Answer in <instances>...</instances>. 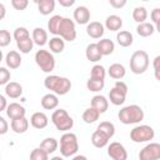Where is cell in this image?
<instances>
[{
    "mask_svg": "<svg viewBox=\"0 0 160 160\" xmlns=\"http://www.w3.org/2000/svg\"><path fill=\"white\" fill-rule=\"evenodd\" d=\"M2 58H4V55H2V51L0 50V62L2 61Z\"/></svg>",
    "mask_w": 160,
    "mask_h": 160,
    "instance_id": "cell-53",
    "label": "cell"
},
{
    "mask_svg": "<svg viewBox=\"0 0 160 160\" xmlns=\"http://www.w3.org/2000/svg\"><path fill=\"white\" fill-rule=\"evenodd\" d=\"M160 56L158 55L155 59H154V71H155V78L156 80H160V75H159V71H160Z\"/></svg>",
    "mask_w": 160,
    "mask_h": 160,
    "instance_id": "cell-47",
    "label": "cell"
},
{
    "mask_svg": "<svg viewBox=\"0 0 160 160\" xmlns=\"http://www.w3.org/2000/svg\"><path fill=\"white\" fill-rule=\"evenodd\" d=\"M74 160H80V159H82V160H85L86 159V156H82V155H74V156H71Z\"/></svg>",
    "mask_w": 160,
    "mask_h": 160,
    "instance_id": "cell-52",
    "label": "cell"
},
{
    "mask_svg": "<svg viewBox=\"0 0 160 160\" xmlns=\"http://www.w3.org/2000/svg\"><path fill=\"white\" fill-rule=\"evenodd\" d=\"M155 136V130L149 125H138L130 131V139L136 142H148Z\"/></svg>",
    "mask_w": 160,
    "mask_h": 160,
    "instance_id": "cell-7",
    "label": "cell"
},
{
    "mask_svg": "<svg viewBox=\"0 0 160 160\" xmlns=\"http://www.w3.org/2000/svg\"><path fill=\"white\" fill-rule=\"evenodd\" d=\"M105 76H106V70L102 65L100 64H96L91 68V71H90V78L91 79H98V80H105Z\"/></svg>",
    "mask_w": 160,
    "mask_h": 160,
    "instance_id": "cell-37",
    "label": "cell"
},
{
    "mask_svg": "<svg viewBox=\"0 0 160 160\" xmlns=\"http://www.w3.org/2000/svg\"><path fill=\"white\" fill-rule=\"evenodd\" d=\"M104 26L110 31H119L122 26V19L118 15H109L105 20Z\"/></svg>",
    "mask_w": 160,
    "mask_h": 160,
    "instance_id": "cell-26",
    "label": "cell"
},
{
    "mask_svg": "<svg viewBox=\"0 0 160 160\" xmlns=\"http://www.w3.org/2000/svg\"><path fill=\"white\" fill-rule=\"evenodd\" d=\"M12 39V35L8 31V30H0V48H5L8 45H10Z\"/></svg>",
    "mask_w": 160,
    "mask_h": 160,
    "instance_id": "cell-41",
    "label": "cell"
},
{
    "mask_svg": "<svg viewBox=\"0 0 160 160\" xmlns=\"http://www.w3.org/2000/svg\"><path fill=\"white\" fill-rule=\"evenodd\" d=\"M116 41L120 46L122 48H129L132 45L134 42V36L130 31H126V30H122V31H119L116 34Z\"/></svg>",
    "mask_w": 160,
    "mask_h": 160,
    "instance_id": "cell-27",
    "label": "cell"
},
{
    "mask_svg": "<svg viewBox=\"0 0 160 160\" xmlns=\"http://www.w3.org/2000/svg\"><path fill=\"white\" fill-rule=\"evenodd\" d=\"M30 124H31L32 128L41 130V129H45V128L48 126V124H49V118L46 116L45 112L36 111V112H34V114L31 115V118H30Z\"/></svg>",
    "mask_w": 160,
    "mask_h": 160,
    "instance_id": "cell-12",
    "label": "cell"
},
{
    "mask_svg": "<svg viewBox=\"0 0 160 160\" xmlns=\"http://www.w3.org/2000/svg\"><path fill=\"white\" fill-rule=\"evenodd\" d=\"M5 94L11 99H18L22 95V86L16 81H9L5 85Z\"/></svg>",
    "mask_w": 160,
    "mask_h": 160,
    "instance_id": "cell-17",
    "label": "cell"
},
{
    "mask_svg": "<svg viewBox=\"0 0 160 160\" xmlns=\"http://www.w3.org/2000/svg\"><path fill=\"white\" fill-rule=\"evenodd\" d=\"M8 131H9V124H8V121L2 116H0V135H5Z\"/></svg>",
    "mask_w": 160,
    "mask_h": 160,
    "instance_id": "cell-45",
    "label": "cell"
},
{
    "mask_svg": "<svg viewBox=\"0 0 160 160\" xmlns=\"http://www.w3.org/2000/svg\"><path fill=\"white\" fill-rule=\"evenodd\" d=\"M76 0H58V2L62 6V8H71L75 4Z\"/></svg>",
    "mask_w": 160,
    "mask_h": 160,
    "instance_id": "cell-49",
    "label": "cell"
},
{
    "mask_svg": "<svg viewBox=\"0 0 160 160\" xmlns=\"http://www.w3.org/2000/svg\"><path fill=\"white\" fill-rule=\"evenodd\" d=\"M51 122L59 131H69L74 126V120L68 114L66 110L64 109H58L52 112L51 115Z\"/></svg>",
    "mask_w": 160,
    "mask_h": 160,
    "instance_id": "cell-5",
    "label": "cell"
},
{
    "mask_svg": "<svg viewBox=\"0 0 160 160\" xmlns=\"http://www.w3.org/2000/svg\"><path fill=\"white\" fill-rule=\"evenodd\" d=\"M30 36V32H29V30L26 29V28H24V26H19V28H16L15 30H14V34H12V38L18 41V40H22V39H25V38H29Z\"/></svg>",
    "mask_w": 160,
    "mask_h": 160,
    "instance_id": "cell-40",
    "label": "cell"
},
{
    "mask_svg": "<svg viewBox=\"0 0 160 160\" xmlns=\"http://www.w3.org/2000/svg\"><path fill=\"white\" fill-rule=\"evenodd\" d=\"M82 120H84V122H86V124H94L95 121H98L99 120V118H100V112L95 109V108H92V106H90V108H88L84 112H82Z\"/></svg>",
    "mask_w": 160,
    "mask_h": 160,
    "instance_id": "cell-31",
    "label": "cell"
},
{
    "mask_svg": "<svg viewBox=\"0 0 160 160\" xmlns=\"http://www.w3.org/2000/svg\"><path fill=\"white\" fill-rule=\"evenodd\" d=\"M62 18L64 16H61V15H54L50 18V20L48 21V30L50 31V34L58 35V29H59V25H60Z\"/></svg>",
    "mask_w": 160,
    "mask_h": 160,
    "instance_id": "cell-34",
    "label": "cell"
},
{
    "mask_svg": "<svg viewBox=\"0 0 160 160\" xmlns=\"http://www.w3.org/2000/svg\"><path fill=\"white\" fill-rule=\"evenodd\" d=\"M109 2L114 9H122L126 5L128 0H109Z\"/></svg>",
    "mask_w": 160,
    "mask_h": 160,
    "instance_id": "cell-46",
    "label": "cell"
},
{
    "mask_svg": "<svg viewBox=\"0 0 160 160\" xmlns=\"http://www.w3.org/2000/svg\"><path fill=\"white\" fill-rule=\"evenodd\" d=\"M74 20L75 22H78L79 25H85L90 21V10L81 5V6H78L75 10H74Z\"/></svg>",
    "mask_w": 160,
    "mask_h": 160,
    "instance_id": "cell-14",
    "label": "cell"
},
{
    "mask_svg": "<svg viewBox=\"0 0 160 160\" xmlns=\"http://www.w3.org/2000/svg\"><path fill=\"white\" fill-rule=\"evenodd\" d=\"M150 18H151V24L155 26L156 31H160V9L155 8L151 12H150Z\"/></svg>",
    "mask_w": 160,
    "mask_h": 160,
    "instance_id": "cell-42",
    "label": "cell"
},
{
    "mask_svg": "<svg viewBox=\"0 0 160 160\" xmlns=\"http://www.w3.org/2000/svg\"><path fill=\"white\" fill-rule=\"evenodd\" d=\"M35 62L44 72H51L55 69V58L51 51L38 50L35 52Z\"/></svg>",
    "mask_w": 160,
    "mask_h": 160,
    "instance_id": "cell-6",
    "label": "cell"
},
{
    "mask_svg": "<svg viewBox=\"0 0 160 160\" xmlns=\"http://www.w3.org/2000/svg\"><path fill=\"white\" fill-rule=\"evenodd\" d=\"M96 44H98V48H99L100 52L102 54V56L111 55L114 52V50H115V44L110 39H101Z\"/></svg>",
    "mask_w": 160,
    "mask_h": 160,
    "instance_id": "cell-28",
    "label": "cell"
},
{
    "mask_svg": "<svg viewBox=\"0 0 160 160\" xmlns=\"http://www.w3.org/2000/svg\"><path fill=\"white\" fill-rule=\"evenodd\" d=\"M58 146H59V142H58V140L54 139V138H46V139H44V140L40 142V148H41L44 151H46L49 155H50V154H54V152L58 150Z\"/></svg>",
    "mask_w": 160,
    "mask_h": 160,
    "instance_id": "cell-30",
    "label": "cell"
},
{
    "mask_svg": "<svg viewBox=\"0 0 160 160\" xmlns=\"http://www.w3.org/2000/svg\"><path fill=\"white\" fill-rule=\"evenodd\" d=\"M118 118L120 122L124 125H130V124H139L140 121L144 120V110L139 105H128L124 106L119 110Z\"/></svg>",
    "mask_w": 160,
    "mask_h": 160,
    "instance_id": "cell-2",
    "label": "cell"
},
{
    "mask_svg": "<svg viewBox=\"0 0 160 160\" xmlns=\"http://www.w3.org/2000/svg\"><path fill=\"white\" fill-rule=\"evenodd\" d=\"M105 32V26L99 21H91L86 24V34L92 39H100L102 38Z\"/></svg>",
    "mask_w": 160,
    "mask_h": 160,
    "instance_id": "cell-11",
    "label": "cell"
},
{
    "mask_svg": "<svg viewBox=\"0 0 160 160\" xmlns=\"http://www.w3.org/2000/svg\"><path fill=\"white\" fill-rule=\"evenodd\" d=\"M11 5L15 10H19V11H22L28 8L29 5V0H11Z\"/></svg>",
    "mask_w": 160,
    "mask_h": 160,
    "instance_id": "cell-44",
    "label": "cell"
},
{
    "mask_svg": "<svg viewBox=\"0 0 160 160\" xmlns=\"http://www.w3.org/2000/svg\"><path fill=\"white\" fill-rule=\"evenodd\" d=\"M48 44H49V49L52 54H60L65 49V40L58 35H54V38H51L48 41Z\"/></svg>",
    "mask_w": 160,
    "mask_h": 160,
    "instance_id": "cell-21",
    "label": "cell"
},
{
    "mask_svg": "<svg viewBox=\"0 0 160 160\" xmlns=\"http://www.w3.org/2000/svg\"><path fill=\"white\" fill-rule=\"evenodd\" d=\"M114 86H115V88H118V89H120V90H122L124 92H126V94H128V90H129V89H128V85H126L124 81L118 80V81L115 82V85H114Z\"/></svg>",
    "mask_w": 160,
    "mask_h": 160,
    "instance_id": "cell-48",
    "label": "cell"
},
{
    "mask_svg": "<svg viewBox=\"0 0 160 160\" xmlns=\"http://www.w3.org/2000/svg\"><path fill=\"white\" fill-rule=\"evenodd\" d=\"M132 19L134 21H136L138 24L140 22H144L146 19H148V11L144 6H136L134 10H132Z\"/></svg>",
    "mask_w": 160,
    "mask_h": 160,
    "instance_id": "cell-36",
    "label": "cell"
},
{
    "mask_svg": "<svg viewBox=\"0 0 160 160\" xmlns=\"http://www.w3.org/2000/svg\"><path fill=\"white\" fill-rule=\"evenodd\" d=\"M141 1H149V0H141Z\"/></svg>",
    "mask_w": 160,
    "mask_h": 160,
    "instance_id": "cell-55",
    "label": "cell"
},
{
    "mask_svg": "<svg viewBox=\"0 0 160 160\" xmlns=\"http://www.w3.org/2000/svg\"><path fill=\"white\" fill-rule=\"evenodd\" d=\"M21 60H22V59H21L20 54H19L18 51H15V50L9 51V52L6 54V56H5L6 66H8L9 69H12V70L20 68V65H21Z\"/></svg>",
    "mask_w": 160,
    "mask_h": 160,
    "instance_id": "cell-19",
    "label": "cell"
},
{
    "mask_svg": "<svg viewBox=\"0 0 160 160\" xmlns=\"http://www.w3.org/2000/svg\"><path fill=\"white\" fill-rule=\"evenodd\" d=\"M98 130H100L101 132H104L109 139H111L115 135V126L110 121H102V122H100L98 125Z\"/></svg>",
    "mask_w": 160,
    "mask_h": 160,
    "instance_id": "cell-35",
    "label": "cell"
},
{
    "mask_svg": "<svg viewBox=\"0 0 160 160\" xmlns=\"http://www.w3.org/2000/svg\"><path fill=\"white\" fill-rule=\"evenodd\" d=\"M91 106L95 108L100 114H104L109 108V100L104 95H95L91 99Z\"/></svg>",
    "mask_w": 160,
    "mask_h": 160,
    "instance_id": "cell-23",
    "label": "cell"
},
{
    "mask_svg": "<svg viewBox=\"0 0 160 160\" xmlns=\"http://www.w3.org/2000/svg\"><path fill=\"white\" fill-rule=\"evenodd\" d=\"M108 74L110 78L115 79V80H121L125 74H126V70H125V66L122 64H119V62H115V64H111L108 69Z\"/></svg>",
    "mask_w": 160,
    "mask_h": 160,
    "instance_id": "cell-22",
    "label": "cell"
},
{
    "mask_svg": "<svg viewBox=\"0 0 160 160\" xmlns=\"http://www.w3.org/2000/svg\"><path fill=\"white\" fill-rule=\"evenodd\" d=\"M32 1H34V2H35V4H39V2H40V1H41V0H32Z\"/></svg>",
    "mask_w": 160,
    "mask_h": 160,
    "instance_id": "cell-54",
    "label": "cell"
},
{
    "mask_svg": "<svg viewBox=\"0 0 160 160\" xmlns=\"http://www.w3.org/2000/svg\"><path fill=\"white\" fill-rule=\"evenodd\" d=\"M155 26L151 24V22H140L138 26H136V32L139 36L141 38H148V36H151L154 32H155Z\"/></svg>",
    "mask_w": 160,
    "mask_h": 160,
    "instance_id": "cell-29",
    "label": "cell"
},
{
    "mask_svg": "<svg viewBox=\"0 0 160 160\" xmlns=\"http://www.w3.org/2000/svg\"><path fill=\"white\" fill-rule=\"evenodd\" d=\"M10 126H11V130L15 134H24L29 129V120L26 119V116L16 118V119H12L11 120Z\"/></svg>",
    "mask_w": 160,
    "mask_h": 160,
    "instance_id": "cell-15",
    "label": "cell"
},
{
    "mask_svg": "<svg viewBox=\"0 0 160 160\" xmlns=\"http://www.w3.org/2000/svg\"><path fill=\"white\" fill-rule=\"evenodd\" d=\"M31 39H32L34 44H36L39 46H44L45 44H48V32L42 28H35L32 30Z\"/></svg>",
    "mask_w": 160,
    "mask_h": 160,
    "instance_id": "cell-25",
    "label": "cell"
},
{
    "mask_svg": "<svg viewBox=\"0 0 160 160\" xmlns=\"http://www.w3.org/2000/svg\"><path fill=\"white\" fill-rule=\"evenodd\" d=\"M16 46L20 50L21 54H29L32 50V48H34V41L29 36V38H25L22 40H18L16 41Z\"/></svg>",
    "mask_w": 160,
    "mask_h": 160,
    "instance_id": "cell-33",
    "label": "cell"
},
{
    "mask_svg": "<svg viewBox=\"0 0 160 160\" xmlns=\"http://www.w3.org/2000/svg\"><path fill=\"white\" fill-rule=\"evenodd\" d=\"M105 86V80H98V79H89L86 81V88L88 90L92 91V92H98V91H101Z\"/></svg>",
    "mask_w": 160,
    "mask_h": 160,
    "instance_id": "cell-38",
    "label": "cell"
},
{
    "mask_svg": "<svg viewBox=\"0 0 160 160\" xmlns=\"http://www.w3.org/2000/svg\"><path fill=\"white\" fill-rule=\"evenodd\" d=\"M30 159L31 160H48L49 159V154L46 151H44L40 146L35 148L31 152H30Z\"/></svg>",
    "mask_w": 160,
    "mask_h": 160,
    "instance_id": "cell-39",
    "label": "cell"
},
{
    "mask_svg": "<svg viewBox=\"0 0 160 160\" xmlns=\"http://www.w3.org/2000/svg\"><path fill=\"white\" fill-rule=\"evenodd\" d=\"M58 36L62 38L65 41H74L76 39V29H75V21L69 18H62L59 29H58Z\"/></svg>",
    "mask_w": 160,
    "mask_h": 160,
    "instance_id": "cell-8",
    "label": "cell"
},
{
    "mask_svg": "<svg viewBox=\"0 0 160 160\" xmlns=\"http://www.w3.org/2000/svg\"><path fill=\"white\" fill-rule=\"evenodd\" d=\"M126 92H124L122 90H120V89H118V88H112L111 90H110V92H109V100H110V102L112 104V105H115V106H120V105H122L124 102H125V100H126Z\"/></svg>",
    "mask_w": 160,
    "mask_h": 160,
    "instance_id": "cell-16",
    "label": "cell"
},
{
    "mask_svg": "<svg viewBox=\"0 0 160 160\" xmlns=\"http://www.w3.org/2000/svg\"><path fill=\"white\" fill-rule=\"evenodd\" d=\"M79 150L78 136L74 132L65 131L60 138V154L62 158H71Z\"/></svg>",
    "mask_w": 160,
    "mask_h": 160,
    "instance_id": "cell-3",
    "label": "cell"
},
{
    "mask_svg": "<svg viewBox=\"0 0 160 160\" xmlns=\"http://www.w3.org/2000/svg\"><path fill=\"white\" fill-rule=\"evenodd\" d=\"M6 106H8L6 98H5L4 95H1V94H0V112H1V111H4V110L6 109Z\"/></svg>",
    "mask_w": 160,
    "mask_h": 160,
    "instance_id": "cell-50",
    "label": "cell"
},
{
    "mask_svg": "<svg viewBox=\"0 0 160 160\" xmlns=\"http://www.w3.org/2000/svg\"><path fill=\"white\" fill-rule=\"evenodd\" d=\"M85 56L89 61L91 62H98L101 60L102 58V54L100 52L99 48H98V44H89L86 46V50H85Z\"/></svg>",
    "mask_w": 160,
    "mask_h": 160,
    "instance_id": "cell-20",
    "label": "cell"
},
{
    "mask_svg": "<svg viewBox=\"0 0 160 160\" xmlns=\"http://www.w3.org/2000/svg\"><path fill=\"white\" fill-rule=\"evenodd\" d=\"M10 78H11L10 70L8 68L0 66V85H6L10 81Z\"/></svg>",
    "mask_w": 160,
    "mask_h": 160,
    "instance_id": "cell-43",
    "label": "cell"
},
{
    "mask_svg": "<svg viewBox=\"0 0 160 160\" xmlns=\"http://www.w3.org/2000/svg\"><path fill=\"white\" fill-rule=\"evenodd\" d=\"M109 138L104 134V132H101L100 130H95L94 132H92V135H91V144L95 146V148H99V149H101V148H105L106 145H108V142H109Z\"/></svg>",
    "mask_w": 160,
    "mask_h": 160,
    "instance_id": "cell-24",
    "label": "cell"
},
{
    "mask_svg": "<svg viewBox=\"0 0 160 160\" xmlns=\"http://www.w3.org/2000/svg\"><path fill=\"white\" fill-rule=\"evenodd\" d=\"M38 10L41 15H50L55 10V0H41L38 4Z\"/></svg>",
    "mask_w": 160,
    "mask_h": 160,
    "instance_id": "cell-32",
    "label": "cell"
},
{
    "mask_svg": "<svg viewBox=\"0 0 160 160\" xmlns=\"http://www.w3.org/2000/svg\"><path fill=\"white\" fill-rule=\"evenodd\" d=\"M5 111H6V115H8V118H9L10 120L16 119V118H21V116H25V115H26L25 108H24L22 105L18 104V102H10V104L6 106Z\"/></svg>",
    "mask_w": 160,
    "mask_h": 160,
    "instance_id": "cell-13",
    "label": "cell"
},
{
    "mask_svg": "<svg viewBox=\"0 0 160 160\" xmlns=\"http://www.w3.org/2000/svg\"><path fill=\"white\" fill-rule=\"evenodd\" d=\"M44 86L56 95H66L71 89V81L64 76L48 75L44 80Z\"/></svg>",
    "mask_w": 160,
    "mask_h": 160,
    "instance_id": "cell-1",
    "label": "cell"
},
{
    "mask_svg": "<svg viewBox=\"0 0 160 160\" xmlns=\"http://www.w3.org/2000/svg\"><path fill=\"white\" fill-rule=\"evenodd\" d=\"M108 155L112 160H126L128 159V152L124 145L118 141L110 142V145L108 146Z\"/></svg>",
    "mask_w": 160,
    "mask_h": 160,
    "instance_id": "cell-10",
    "label": "cell"
},
{
    "mask_svg": "<svg viewBox=\"0 0 160 160\" xmlns=\"http://www.w3.org/2000/svg\"><path fill=\"white\" fill-rule=\"evenodd\" d=\"M41 106L45 109V110H54L59 106V99H58V95L54 94V92H49V94H45L42 98H41Z\"/></svg>",
    "mask_w": 160,
    "mask_h": 160,
    "instance_id": "cell-18",
    "label": "cell"
},
{
    "mask_svg": "<svg viewBox=\"0 0 160 160\" xmlns=\"http://www.w3.org/2000/svg\"><path fill=\"white\" fill-rule=\"evenodd\" d=\"M5 15H6V8L4 4L0 2V20H2L5 18Z\"/></svg>",
    "mask_w": 160,
    "mask_h": 160,
    "instance_id": "cell-51",
    "label": "cell"
},
{
    "mask_svg": "<svg viewBox=\"0 0 160 160\" xmlns=\"http://www.w3.org/2000/svg\"><path fill=\"white\" fill-rule=\"evenodd\" d=\"M149 55L144 50H136L130 56V70L135 75L144 74L149 68Z\"/></svg>",
    "mask_w": 160,
    "mask_h": 160,
    "instance_id": "cell-4",
    "label": "cell"
},
{
    "mask_svg": "<svg viewBox=\"0 0 160 160\" xmlns=\"http://www.w3.org/2000/svg\"><path fill=\"white\" fill-rule=\"evenodd\" d=\"M140 160H158L160 159V144L150 142L145 145L139 152Z\"/></svg>",
    "mask_w": 160,
    "mask_h": 160,
    "instance_id": "cell-9",
    "label": "cell"
}]
</instances>
